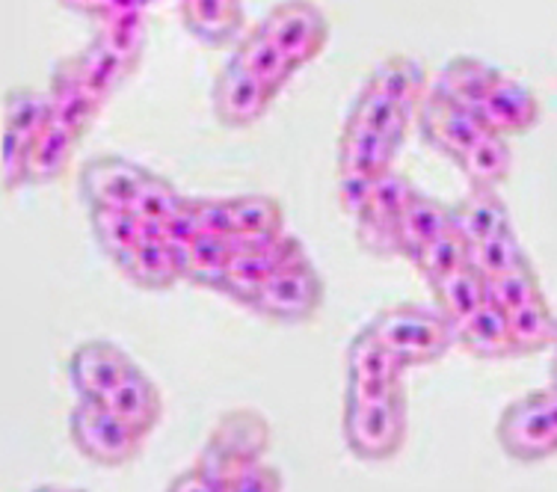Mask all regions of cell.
Instances as JSON below:
<instances>
[{
	"label": "cell",
	"instance_id": "1",
	"mask_svg": "<svg viewBox=\"0 0 557 492\" xmlns=\"http://www.w3.org/2000/svg\"><path fill=\"white\" fill-rule=\"evenodd\" d=\"M364 330L386 344L407 368L440 362L457 344L454 327L442 318L440 309H428L418 303H400L376 311Z\"/></svg>",
	"mask_w": 557,
	"mask_h": 492
},
{
	"label": "cell",
	"instance_id": "2",
	"mask_svg": "<svg viewBox=\"0 0 557 492\" xmlns=\"http://www.w3.org/2000/svg\"><path fill=\"white\" fill-rule=\"evenodd\" d=\"M270 448V425L268 418L256 409H228L216 418L202 451L196 457V466L214 478L220 487L235 478L252 463L264 460Z\"/></svg>",
	"mask_w": 557,
	"mask_h": 492
},
{
	"label": "cell",
	"instance_id": "3",
	"mask_svg": "<svg viewBox=\"0 0 557 492\" xmlns=\"http://www.w3.org/2000/svg\"><path fill=\"white\" fill-rule=\"evenodd\" d=\"M495 439L510 460L525 466L557 457V389L548 385L510 401L495 425Z\"/></svg>",
	"mask_w": 557,
	"mask_h": 492
},
{
	"label": "cell",
	"instance_id": "4",
	"mask_svg": "<svg viewBox=\"0 0 557 492\" xmlns=\"http://www.w3.org/2000/svg\"><path fill=\"white\" fill-rule=\"evenodd\" d=\"M407 392L383 401H344V445L364 463H386L407 445Z\"/></svg>",
	"mask_w": 557,
	"mask_h": 492
},
{
	"label": "cell",
	"instance_id": "5",
	"mask_svg": "<svg viewBox=\"0 0 557 492\" xmlns=\"http://www.w3.org/2000/svg\"><path fill=\"white\" fill-rule=\"evenodd\" d=\"M69 436L86 460L104 469L137 460L146 442V436H139L137 430H131L122 418L110 413L108 404L98 401H77L69 416Z\"/></svg>",
	"mask_w": 557,
	"mask_h": 492
},
{
	"label": "cell",
	"instance_id": "6",
	"mask_svg": "<svg viewBox=\"0 0 557 492\" xmlns=\"http://www.w3.org/2000/svg\"><path fill=\"white\" fill-rule=\"evenodd\" d=\"M416 184L397 170L386 172L383 179H376L368 202L354 217L356 241H359V246H362L368 256H397V223H400V214H404L409 199L416 196Z\"/></svg>",
	"mask_w": 557,
	"mask_h": 492
},
{
	"label": "cell",
	"instance_id": "7",
	"mask_svg": "<svg viewBox=\"0 0 557 492\" xmlns=\"http://www.w3.org/2000/svg\"><path fill=\"white\" fill-rule=\"evenodd\" d=\"M261 33L288 57L294 69L318 60L330 42V22L311 0H282L258 22Z\"/></svg>",
	"mask_w": 557,
	"mask_h": 492
},
{
	"label": "cell",
	"instance_id": "8",
	"mask_svg": "<svg viewBox=\"0 0 557 492\" xmlns=\"http://www.w3.org/2000/svg\"><path fill=\"white\" fill-rule=\"evenodd\" d=\"M323 294L326 288L321 273L306 256L273 273L264 291L258 294V300L252 303V311L276 323H306L321 309Z\"/></svg>",
	"mask_w": 557,
	"mask_h": 492
},
{
	"label": "cell",
	"instance_id": "9",
	"mask_svg": "<svg viewBox=\"0 0 557 492\" xmlns=\"http://www.w3.org/2000/svg\"><path fill=\"white\" fill-rule=\"evenodd\" d=\"M409 368L397 359L386 344L368 330L356 332L347 344V392L344 401H383L404 389Z\"/></svg>",
	"mask_w": 557,
	"mask_h": 492
},
{
	"label": "cell",
	"instance_id": "10",
	"mask_svg": "<svg viewBox=\"0 0 557 492\" xmlns=\"http://www.w3.org/2000/svg\"><path fill=\"white\" fill-rule=\"evenodd\" d=\"M416 119L421 137L428 139L430 146L440 151V155H445V158L457 163L490 131L483 125V119L478 116V110L454 104V101H448L440 93H433V89L421 101Z\"/></svg>",
	"mask_w": 557,
	"mask_h": 492
},
{
	"label": "cell",
	"instance_id": "11",
	"mask_svg": "<svg viewBox=\"0 0 557 492\" xmlns=\"http://www.w3.org/2000/svg\"><path fill=\"white\" fill-rule=\"evenodd\" d=\"M134 368H137V362L119 344L104 342V339L77 344L69 356V365H65L77 397L98 401V404H104Z\"/></svg>",
	"mask_w": 557,
	"mask_h": 492
},
{
	"label": "cell",
	"instance_id": "12",
	"mask_svg": "<svg viewBox=\"0 0 557 492\" xmlns=\"http://www.w3.org/2000/svg\"><path fill=\"white\" fill-rule=\"evenodd\" d=\"M276 101V93L268 89L258 77H252L240 63L228 57V63L220 69L214 86H211V104L216 119L225 128H249L264 116L270 104Z\"/></svg>",
	"mask_w": 557,
	"mask_h": 492
},
{
	"label": "cell",
	"instance_id": "13",
	"mask_svg": "<svg viewBox=\"0 0 557 492\" xmlns=\"http://www.w3.org/2000/svg\"><path fill=\"white\" fill-rule=\"evenodd\" d=\"M146 175L149 170L139 163L119 155H104L84 163L77 184L86 208H131Z\"/></svg>",
	"mask_w": 557,
	"mask_h": 492
},
{
	"label": "cell",
	"instance_id": "14",
	"mask_svg": "<svg viewBox=\"0 0 557 492\" xmlns=\"http://www.w3.org/2000/svg\"><path fill=\"white\" fill-rule=\"evenodd\" d=\"M478 116L483 119L486 128L510 139L528 134L540 122V101L522 81L502 75L483 98Z\"/></svg>",
	"mask_w": 557,
	"mask_h": 492
},
{
	"label": "cell",
	"instance_id": "15",
	"mask_svg": "<svg viewBox=\"0 0 557 492\" xmlns=\"http://www.w3.org/2000/svg\"><path fill=\"white\" fill-rule=\"evenodd\" d=\"M48 108H51V122L60 128L72 131L77 137H84L86 131L92 128V122L101 113V101H98L84 81L77 77L72 57H65L54 65L51 72V84H48Z\"/></svg>",
	"mask_w": 557,
	"mask_h": 492
},
{
	"label": "cell",
	"instance_id": "16",
	"mask_svg": "<svg viewBox=\"0 0 557 492\" xmlns=\"http://www.w3.org/2000/svg\"><path fill=\"white\" fill-rule=\"evenodd\" d=\"M116 268L143 291H170L175 282H182L178 246L170 244L166 237H143Z\"/></svg>",
	"mask_w": 557,
	"mask_h": 492
},
{
	"label": "cell",
	"instance_id": "17",
	"mask_svg": "<svg viewBox=\"0 0 557 492\" xmlns=\"http://www.w3.org/2000/svg\"><path fill=\"white\" fill-rule=\"evenodd\" d=\"M400 143L380 137L371 131L344 125L338 137V175H356V179H383L395 170V158Z\"/></svg>",
	"mask_w": 557,
	"mask_h": 492
},
{
	"label": "cell",
	"instance_id": "18",
	"mask_svg": "<svg viewBox=\"0 0 557 492\" xmlns=\"http://www.w3.org/2000/svg\"><path fill=\"white\" fill-rule=\"evenodd\" d=\"M182 22L208 48L235 45L244 36V0H182Z\"/></svg>",
	"mask_w": 557,
	"mask_h": 492
},
{
	"label": "cell",
	"instance_id": "19",
	"mask_svg": "<svg viewBox=\"0 0 557 492\" xmlns=\"http://www.w3.org/2000/svg\"><path fill=\"white\" fill-rule=\"evenodd\" d=\"M110 413L122 418L131 430H137L139 436H149L151 430L161 425L163 418V397L161 389L154 385L143 368H134L122 383L116 385V392L104 401Z\"/></svg>",
	"mask_w": 557,
	"mask_h": 492
},
{
	"label": "cell",
	"instance_id": "20",
	"mask_svg": "<svg viewBox=\"0 0 557 492\" xmlns=\"http://www.w3.org/2000/svg\"><path fill=\"white\" fill-rule=\"evenodd\" d=\"M450 225L469 241V246L483 244L504 229H513L502 193L481 187H469L460 202L450 205Z\"/></svg>",
	"mask_w": 557,
	"mask_h": 492
},
{
	"label": "cell",
	"instance_id": "21",
	"mask_svg": "<svg viewBox=\"0 0 557 492\" xmlns=\"http://www.w3.org/2000/svg\"><path fill=\"white\" fill-rule=\"evenodd\" d=\"M498 77H502V72H498L495 65H490L486 60H481V57L462 54L442 65L440 75L430 84V89L445 96L448 101H454V104L478 110Z\"/></svg>",
	"mask_w": 557,
	"mask_h": 492
},
{
	"label": "cell",
	"instance_id": "22",
	"mask_svg": "<svg viewBox=\"0 0 557 492\" xmlns=\"http://www.w3.org/2000/svg\"><path fill=\"white\" fill-rule=\"evenodd\" d=\"M450 225V205L440 202L436 196L416 190V196L409 199V205L400 214L397 223V256H404L407 261H416L421 256V249L442 235Z\"/></svg>",
	"mask_w": 557,
	"mask_h": 492
},
{
	"label": "cell",
	"instance_id": "23",
	"mask_svg": "<svg viewBox=\"0 0 557 492\" xmlns=\"http://www.w3.org/2000/svg\"><path fill=\"white\" fill-rule=\"evenodd\" d=\"M457 344L474 359H507L513 354V339H510V318L495 303H483L472 318L454 330Z\"/></svg>",
	"mask_w": 557,
	"mask_h": 492
},
{
	"label": "cell",
	"instance_id": "24",
	"mask_svg": "<svg viewBox=\"0 0 557 492\" xmlns=\"http://www.w3.org/2000/svg\"><path fill=\"white\" fill-rule=\"evenodd\" d=\"M412 116H416V110L397 104L395 98L383 96L380 89H374L371 84H364L362 89H359V96L354 98V104H350V113H347V122H344V125L371 131V134L395 139V143L404 146Z\"/></svg>",
	"mask_w": 557,
	"mask_h": 492
},
{
	"label": "cell",
	"instance_id": "25",
	"mask_svg": "<svg viewBox=\"0 0 557 492\" xmlns=\"http://www.w3.org/2000/svg\"><path fill=\"white\" fill-rule=\"evenodd\" d=\"M232 237L205 235L199 232L187 244H178V258H182V279L194 282L199 288L216 291L223 288L225 270L232 261Z\"/></svg>",
	"mask_w": 557,
	"mask_h": 492
},
{
	"label": "cell",
	"instance_id": "26",
	"mask_svg": "<svg viewBox=\"0 0 557 492\" xmlns=\"http://www.w3.org/2000/svg\"><path fill=\"white\" fill-rule=\"evenodd\" d=\"M232 60L244 65L249 75L258 77V81L268 86V89H273L276 96L288 86V81L294 77V72H297L288 57L282 54L276 45L270 42L268 36L261 33L258 24L237 39L235 51H232Z\"/></svg>",
	"mask_w": 557,
	"mask_h": 492
},
{
	"label": "cell",
	"instance_id": "27",
	"mask_svg": "<svg viewBox=\"0 0 557 492\" xmlns=\"http://www.w3.org/2000/svg\"><path fill=\"white\" fill-rule=\"evenodd\" d=\"M184 205H187V196L175 190V184L166 182L163 175L149 170L131 211L143 223L146 237H166V225L182 214Z\"/></svg>",
	"mask_w": 557,
	"mask_h": 492
},
{
	"label": "cell",
	"instance_id": "28",
	"mask_svg": "<svg viewBox=\"0 0 557 492\" xmlns=\"http://www.w3.org/2000/svg\"><path fill=\"white\" fill-rule=\"evenodd\" d=\"M460 170L466 175L469 187H481V190H498L507 175L513 170V151L510 143L495 131H486L472 149L466 151L460 161Z\"/></svg>",
	"mask_w": 557,
	"mask_h": 492
},
{
	"label": "cell",
	"instance_id": "29",
	"mask_svg": "<svg viewBox=\"0 0 557 492\" xmlns=\"http://www.w3.org/2000/svg\"><path fill=\"white\" fill-rule=\"evenodd\" d=\"M436 309L445 321L457 330L466 318H472L474 311L486 303V279L481 276V270L469 268L450 273L448 279H442L436 285H430Z\"/></svg>",
	"mask_w": 557,
	"mask_h": 492
},
{
	"label": "cell",
	"instance_id": "30",
	"mask_svg": "<svg viewBox=\"0 0 557 492\" xmlns=\"http://www.w3.org/2000/svg\"><path fill=\"white\" fill-rule=\"evenodd\" d=\"M364 84H371L374 89H380L383 96L395 98L397 104L416 110V113L418 108H421V101H424L430 93L424 69H421L412 57H404V54L386 57V60H383V63L376 65L374 72L368 75Z\"/></svg>",
	"mask_w": 557,
	"mask_h": 492
},
{
	"label": "cell",
	"instance_id": "31",
	"mask_svg": "<svg viewBox=\"0 0 557 492\" xmlns=\"http://www.w3.org/2000/svg\"><path fill=\"white\" fill-rule=\"evenodd\" d=\"M72 63H75L77 77L84 81L86 89H89L101 104H108V98L113 96L119 86H122V81H128L131 72H134V69H131L128 63H122L98 36H92V42L86 45L84 51H77V54L72 57Z\"/></svg>",
	"mask_w": 557,
	"mask_h": 492
},
{
	"label": "cell",
	"instance_id": "32",
	"mask_svg": "<svg viewBox=\"0 0 557 492\" xmlns=\"http://www.w3.org/2000/svg\"><path fill=\"white\" fill-rule=\"evenodd\" d=\"M81 137L72 131L60 128L48 119L30 149V184H54L60 175H65L72 155H75Z\"/></svg>",
	"mask_w": 557,
	"mask_h": 492
},
{
	"label": "cell",
	"instance_id": "33",
	"mask_svg": "<svg viewBox=\"0 0 557 492\" xmlns=\"http://www.w3.org/2000/svg\"><path fill=\"white\" fill-rule=\"evenodd\" d=\"M228 205L232 237H270L285 232V211L273 196H235Z\"/></svg>",
	"mask_w": 557,
	"mask_h": 492
},
{
	"label": "cell",
	"instance_id": "34",
	"mask_svg": "<svg viewBox=\"0 0 557 492\" xmlns=\"http://www.w3.org/2000/svg\"><path fill=\"white\" fill-rule=\"evenodd\" d=\"M507 318H510V339H513L516 356L540 354L557 344V318L555 311L548 309L546 297L510 311Z\"/></svg>",
	"mask_w": 557,
	"mask_h": 492
},
{
	"label": "cell",
	"instance_id": "35",
	"mask_svg": "<svg viewBox=\"0 0 557 492\" xmlns=\"http://www.w3.org/2000/svg\"><path fill=\"white\" fill-rule=\"evenodd\" d=\"M89 229H92L98 246L116 265L146 237L143 223L134 217L131 208H89Z\"/></svg>",
	"mask_w": 557,
	"mask_h": 492
},
{
	"label": "cell",
	"instance_id": "36",
	"mask_svg": "<svg viewBox=\"0 0 557 492\" xmlns=\"http://www.w3.org/2000/svg\"><path fill=\"white\" fill-rule=\"evenodd\" d=\"M412 265H416L418 276L428 279V285H436L442 279H448L450 273H457V270L472 265V246H469V241L454 225H448L442 235L433 237L421 249V256Z\"/></svg>",
	"mask_w": 557,
	"mask_h": 492
},
{
	"label": "cell",
	"instance_id": "37",
	"mask_svg": "<svg viewBox=\"0 0 557 492\" xmlns=\"http://www.w3.org/2000/svg\"><path fill=\"white\" fill-rule=\"evenodd\" d=\"M51 108L45 89H10L3 96V128L7 134H18L24 139H36V134L48 125Z\"/></svg>",
	"mask_w": 557,
	"mask_h": 492
},
{
	"label": "cell",
	"instance_id": "38",
	"mask_svg": "<svg viewBox=\"0 0 557 492\" xmlns=\"http://www.w3.org/2000/svg\"><path fill=\"white\" fill-rule=\"evenodd\" d=\"M522 265H528V256L513 229H504V232L493 235L490 241L472 246V268L481 270V276L486 282L502 276V273L522 268Z\"/></svg>",
	"mask_w": 557,
	"mask_h": 492
},
{
	"label": "cell",
	"instance_id": "39",
	"mask_svg": "<svg viewBox=\"0 0 557 492\" xmlns=\"http://www.w3.org/2000/svg\"><path fill=\"white\" fill-rule=\"evenodd\" d=\"M543 297V285H540V279H536L534 268H531V261L522 265V268L510 270V273H502V276H495L486 282V300L495 303L502 311H516L528 306V303H534Z\"/></svg>",
	"mask_w": 557,
	"mask_h": 492
},
{
	"label": "cell",
	"instance_id": "40",
	"mask_svg": "<svg viewBox=\"0 0 557 492\" xmlns=\"http://www.w3.org/2000/svg\"><path fill=\"white\" fill-rule=\"evenodd\" d=\"M96 36L108 45L122 63L137 69L139 60H143V51H146V19H143V12L116 15V19L101 22V30Z\"/></svg>",
	"mask_w": 557,
	"mask_h": 492
},
{
	"label": "cell",
	"instance_id": "41",
	"mask_svg": "<svg viewBox=\"0 0 557 492\" xmlns=\"http://www.w3.org/2000/svg\"><path fill=\"white\" fill-rule=\"evenodd\" d=\"M30 149L33 139L0 131V172H3V190L7 193L22 184H30Z\"/></svg>",
	"mask_w": 557,
	"mask_h": 492
},
{
	"label": "cell",
	"instance_id": "42",
	"mask_svg": "<svg viewBox=\"0 0 557 492\" xmlns=\"http://www.w3.org/2000/svg\"><path fill=\"white\" fill-rule=\"evenodd\" d=\"M285 483H282V475H278L273 466L268 463H252L244 471H237L232 481L225 483L223 492H282Z\"/></svg>",
	"mask_w": 557,
	"mask_h": 492
},
{
	"label": "cell",
	"instance_id": "43",
	"mask_svg": "<svg viewBox=\"0 0 557 492\" xmlns=\"http://www.w3.org/2000/svg\"><path fill=\"white\" fill-rule=\"evenodd\" d=\"M376 182L371 179H356V175H338V202L350 217H356L362 211V205L368 202L371 196V187Z\"/></svg>",
	"mask_w": 557,
	"mask_h": 492
},
{
	"label": "cell",
	"instance_id": "44",
	"mask_svg": "<svg viewBox=\"0 0 557 492\" xmlns=\"http://www.w3.org/2000/svg\"><path fill=\"white\" fill-rule=\"evenodd\" d=\"M166 492H223V487L214 478H208L199 466H194V469L178 471L166 487Z\"/></svg>",
	"mask_w": 557,
	"mask_h": 492
},
{
	"label": "cell",
	"instance_id": "45",
	"mask_svg": "<svg viewBox=\"0 0 557 492\" xmlns=\"http://www.w3.org/2000/svg\"><path fill=\"white\" fill-rule=\"evenodd\" d=\"M65 10L72 12H84V15H98V10H101V3L104 0H60Z\"/></svg>",
	"mask_w": 557,
	"mask_h": 492
},
{
	"label": "cell",
	"instance_id": "46",
	"mask_svg": "<svg viewBox=\"0 0 557 492\" xmlns=\"http://www.w3.org/2000/svg\"><path fill=\"white\" fill-rule=\"evenodd\" d=\"M36 492H84V490H75V487H42V490Z\"/></svg>",
	"mask_w": 557,
	"mask_h": 492
},
{
	"label": "cell",
	"instance_id": "47",
	"mask_svg": "<svg viewBox=\"0 0 557 492\" xmlns=\"http://www.w3.org/2000/svg\"><path fill=\"white\" fill-rule=\"evenodd\" d=\"M548 374H552V389H557V347L555 356H552V371H548Z\"/></svg>",
	"mask_w": 557,
	"mask_h": 492
},
{
	"label": "cell",
	"instance_id": "48",
	"mask_svg": "<svg viewBox=\"0 0 557 492\" xmlns=\"http://www.w3.org/2000/svg\"><path fill=\"white\" fill-rule=\"evenodd\" d=\"M555 347H557V344H555Z\"/></svg>",
	"mask_w": 557,
	"mask_h": 492
}]
</instances>
